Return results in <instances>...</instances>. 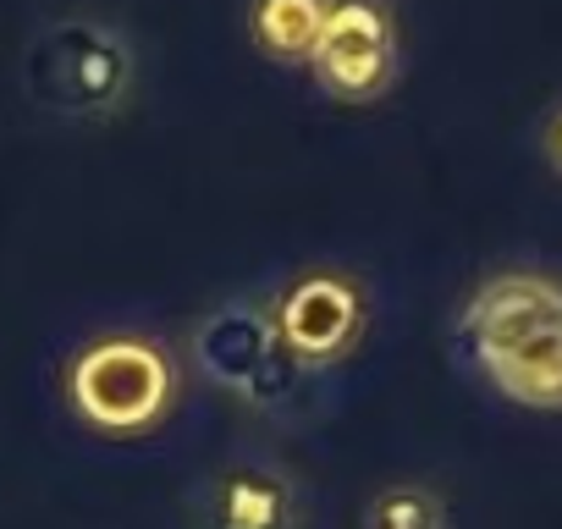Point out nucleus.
<instances>
[{
	"instance_id": "nucleus-1",
	"label": "nucleus",
	"mask_w": 562,
	"mask_h": 529,
	"mask_svg": "<svg viewBox=\"0 0 562 529\" xmlns=\"http://www.w3.org/2000/svg\"><path fill=\"white\" fill-rule=\"evenodd\" d=\"M458 359L518 408H562V282L502 271L458 315Z\"/></svg>"
},
{
	"instance_id": "nucleus-2",
	"label": "nucleus",
	"mask_w": 562,
	"mask_h": 529,
	"mask_svg": "<svg viewBox=\"0 0 562 529\" xmlns=\"http://www.w3.org/2000/svg\"><path fill=\"white\" fill-rule=\"evenodd\" d=\"M193 353L215 386L254 403L259 414L293 419V414H310L315 397H326V370L299 359V348L281 337L270 304L232 299L210 309L193 331Z\"/></svg>"
},
{
	"instance_id": "nucleus-3",
	"label": "nucleus",
	"mask_w": 562,
	"mask_h": 529,
	"mask_svg": "<svg viewBox=\"0 0 562 529\" xmlns=\"http://www.w3.org/2000/svg\"><path fill=\"white\" fill-rule=\"evenodd\" d=\"M23 89L50 116H111L133 89V45L122 29L94 18H61L34 34L23 61Z\"/></svg>"
},
{
	"instance_id": "nucleus-4",
	"label": "nucleus",
	"mask_w": 562,
	"mask_h": 529,
	"mask_svg": "<svg viewBox=\"0 0 562 529\" xmlns=\"http://www.w3.org/2000/svg\"><path fill=\"white\" fill-rule=\"evenodd\" d=\"M67 397L72 408L94 425V430H111V436H133V430H149L171 397H177V370H171V353L149 337H100L89 342L72 370H67Z\"/></svg>"
},
{
	"instance_id": "nucleus-5",
	"label": "nucleus",
	"mask_w": 562,
	"mask_h": 529,
	"mask_svg": "<svg viewBox=\"0 0 562 529\" xmlns=\"http://www.w3.org/2000/svg\"><path fill=\"white\" fill-rule=\"evenodd\" d=\"M270 315H276L281 337L299 348L304 364L331 375V364H342L353 353L370 304L348 271H304L270 299Z\"/></svg>"
},
{
	"instance_id": "nucleus-6",
	"label": "nucleus",
	"mask_w": 562,
	"mask_h": 529,
	"mask_svg": "<svg viewBox=\"0 0 562 529\" xmlns=\"http://www.w3.org/2000/svg\"><path fill=\"white\" fill-rule=\"evenodd\" d=\"M315 83L331 100H375L397 78V34L375 0H331V18L310 56Z\"/></svg>"
},
{
	"instance_id": "nucleus-7",
	"label": "nucleus",
	"mask_w": 562,
	"mask_h": 529,
	"mask_svg": "<svg viewBox=\"0 0 562 529\" xmlns=\"http://www.w3.org/2000/svg\"><path fill=\"white\" fill-rule=\"evenodd\" d=\"M299 485L270 458H237L199 485L204 529H299Z\"/></svg>"
},
{
	"instance_id": "nucleus-8",
	"label": "nucleus",
	"mask_w": 562,
	"mask_h": 529,
	"mask_svg": "<svg viewBox=\"0 0 562 529\" xmlns=\"http://www.w3.org/2000/svg\"><path fill=\"white\" fill-rule=\"evenodd\" d=\"M326 18H331V0H254V40L276 61L310 67Z\"/></svg>"
},
{
	"instance_id": "nucleus-9",
	"label": "nucleus",
	"mask_w": 562,
	"mask_h": 529,
	"mask_svg": "<svg viewBox=\"0 0 562 529\" xmlns=\"http://www.w3.org/2000/svg\"><path fill=\"white\" fill-rule=\"evenodd\" d=\"M364 529H447V507L430 485H386L370 502Z\"/></svg>"
},
{
	"instance_id": "nucleus-10",
	"label": "nucleus",
	"mask_w": 562,
	"mask_h": 529,
	"mask_svg": "<svg viewBox=\"0 0 562 529\" xmlns=\"http://www.w3.org/2000/svg\"><path fill=\"white\" fill-rule=\"evenodd\" d=\"M540 138H546V160L562 171V105L551 111V122H546V133H540Z\"/></svg>"
}]
</instances>
